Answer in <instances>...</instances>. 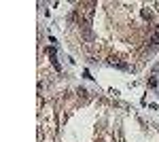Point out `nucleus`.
Here are the masks:
<instances>
[{"label":"nucleus","mask_w":159,"mask_h":142,"mask_svg":"<svg viewBox=\"0 0 159 142\" xmlns=\"http://www.w3.org/2000/svg\"><path fill=\"white\" fill-rule=\"evenodd\" d=\"M148 85L151 87H157V79H148Z\"/></svg>","instance_id":"1"}]
</instances>
